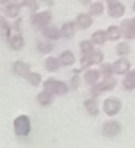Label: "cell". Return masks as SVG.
<instances>
[{"instance_id":"obj_1","label":"cell","mask_w":135,"mask_h":148,"mask_svg":"<svg viewBox=\"0 0 135 148\" xmlns=\"http://www.w3.org/2000/svg\"><path fill=\"white\" fill-rule=\"evenodd\" d=\"M13 128L17 135L28 136L31 132V120L25 115L19 116L13 122Z\"/></svg>"},{"instance_id":"obj_2","label":"cell","mask_w":135,"mask_h":148,"mask_svg":"<svg viewBox=\"0 0 135 148\" xmlns=\"http://www.w3.org/2000/svg\"><path fill=\"white\" fill-rule=\"evenodd\" d=\"M44 90H47L49 92L56 93V95H65L68 91L67 85L61 81L54 80V79H48L47 81L44 82Z\"/></svg>"},{"instance_id":"obj_3","label":"cell","mask_w":135,"mask_h":148,"mask_svg":"<svg viewBox=\"0 0 135 148\" xmlns=\"http://www.w3.org/2000/svg\"><path fill=\"white\" fill-rule=\"evenodd\" d=\"M51 21H52V14L48 10L38 12L36 14H34L33 17H32L33 25H35L38 27H43V29L48 27L51 23Z\"/></svg>"},{"instance_id":"obj_4","label":"cell","mask_w":135,"mask_h":148,"mask_svg":"<svg viewBox=\"0 0 135 148\" xmlns=\"http://www.w3.org/2000/svg\"><path fill=\"white\" fill-rule=\"evenodd\" d=\"M109 14L113 17H119L123 15L125 11V6L122 3H119L117 0H108Z\"/></svg>"},{"instance_id":"obj_5","label":"cell","mask_w":135,"mask_h":148,"mask_svg":"<svg viewBox=\"0 0 135 148\" xmlns=\"http://www.w3.org/2000/svg\"><path fill=\"white\" fill-rule=\"evenodd\" d=\"M30 69H31L30 64L25 63L23 61H17L13 64V71L19 76L25 77L30 73Z\"/></svg>"},{"instance_id":"obj_6","label":"cell","mask_w":135,"mask_h":148,"mask_svg":"<svg viewBox=\"0 0 135 148\" xmlns=\"http://www.w3.org/2000/svg\"><path fill=\"white\" fill-rule=\"evenodd\" d=\"M21 4H17V3H8L5 7V14L10 18H14V17L19 16V12H21Z\"/></svg>"},{"instance_id":"obj_7","label":"cell","mask_w":135,"mask_h":148,"mask_svg":"<svg viewBox=\"0 0 135 148\" xmlns=\"http://www.w3.org/2000/svg\"><path fill=\"white\" fill-rule=\"evenodd\" d=\"M9 45L15 51H19L25 46V39L21 35H14L9 39Z\"/></svg>"},{"instance_id":"obj_8","label":"cell","mask_w":135,"mask_h":148,"mask_svg":"<svg viewBox=\"0 0 135 148\" xmlns=\"http://www.w3.org/2000/svg\"><path fill=\"white\" fill-rule=\"evenodd\" d=\"M43 34L47 39L54 40V41H56V40H58L60 38V31L56 27H53V25H48V27H44Z\"/></svg>"},{"instance_id":"obj_9","label":"cell","mask_w":135,"mask_h":148,"mask_svg":"<svg viewBox=\"0 0 135 148\" xmlns=\"http://www.w3.org/2000/svg\"><path fill=\"white\" fill-rule=\"evenodd\" d=\"M92 19L90 15L86 14V13H81L77 16L76 18V25L80 27V29H87L92 25Z\"/></svg>"},{"instance_id":"obj_10","label":"cell","mask_w":135,"mask_h":148,"mask_svg":"<svg viewBox=\"0 0 135 148\" xmlns=\"http://www.w3.org/2000/svg\"><path fill=\"white\" fill-rule=\"evenodd\" d=\"M37 99H38V101H39L42 106H47L52 101L53 95H52V93L49 92V91L44 90V91H41V92L38 95Z\"/></svg>"},{"instance_id":"obj_11","label":"cell","mask_w":135,"mask_h":148,"mask_svg":"<svg viewBox=\"0 0 135 148\" xmlns=\"http://www.w3.org/2000/svg\"><path fill=\"white\" fill-rule=\"evenodd\" d=\"M62 35L67 39H71L75 34V27L72 23H66L62 27Z\"/></svg>"},{"instance_id":"obj_12","label":"cell","mask_w":135,"mask_h":148,"mask_svg":"<svg viewBox=\"0 0 135 148\" xmlns=\"http://www.w3.org/2000/svg\"><path fill=\"white\" fill-rule=\"evenodd\" d=\"M45 68L47 71L49 72H55L56 70L59 68V62H58V60L56 59V58L54 57H49L46 59L45 61Z\"/></svg>"},{"instance_id":"obj_13","label":"cell","mask_w":135,"mask_h":148,"mask_svg":"<svg viewBox=\"0 0 135 148\" xmlns=\"http://www.w3.org/2000/svg\"><path fill=\"white\" fill-rule=\"evenodd\" d=\"M74 55L72 54V52L70 51H65L61 54L60 56V61L63 65H71L74 62Z\"/></svg>"},{"instance_id":"obj_14","label":"cell","mask_w":135,"mask_h":148,"mask_svg":"<svg viewBox=\"0 0 135 148\" xmlns=\"http://www.w3.org/2000/svg\"><path fill=\"white\" fill-rule=\"evenodd\" d=\"M25 78L29 80V82L32 85H35V86H38L42 81L41 74L38 73V72H30L27 76H25Z\"/></svg>"},{"instance_id":"obj_15","label":"cell","mask_w":135,"mask_h":148,"mask_svg":"<svg viewBox=\"0 0 135 148\" xmlns=\"http://www.w3.org/2000/svg\"><path fill=\"white\" fill-rule=\"evenodd\" d=\"M10 25H8L6 21L3 17L0 16V34L4 37H9L10 36Z\"/></svg>"},{"instance_id":"obj_16","label":"cell","mask_w":135,"mask_h":148,"mask_svg":"<svg viewBox=\"0 0 135 148\" xmlns=\"http://www.w3.org/2000/svg\"><path fill=\"white\" fill-rule=\"evenodd\" d=\"M90 13L92 14H94V15H98V14H101L104 10V6L101 2H94L90 5Z\"/></svg>"},{"instance_id":"obj_17","label":"cell","mask_w":135,"mask_h":148,"mask_svg":"<svg viewBox=\"0 0 135 148\" xmlns=\"http://www.w3.org/2000/svg\"><path fill=\"white\" fill-rule=\"evenodd\" d=\"M92 41H94V43L103 44L105 42V40H106V34H105L104 32H102V31H98V32H96V33H94V35H92Z\"/></svg>"},{"instance_id":"obj_18","label":"cell","mask_w":135,"mask_h":148,"mask_svg":"<svg viewBox=\"0 0 135 148\" xmlns=\"http://www.w3.org/2000/svg\"><path fill=\"white\" fill-rule=\"evenodd\" d=\"M38 49L42 53L47 54L52 51V45L49 43H45V42H40L39 45H38Z\"/></svg>"},{"instance_id":"obj_19","label":"cell","mask_w":135,"mask_h":148,"mask_svg":"<svg viewBox=\"0 0 135 148\" xmlns=\"http://www.w3.org/2000/svg\"><path fill=\"white\" fill-rule=\"evenodd\" d=\"M98 74L96 71H88L85 74V81L87 83H92L98 79Z\"/></svg>"},{"instance_id":"obj_20","label":"cell","mask_w":135,"mask_h":148,"mask_svg":"<svg viewBox=\"0 0 135 148\" xmlns=\"http://www.w3.org/2000/svg\"><path fill=\"white\" fill-rule=\"evenodd\" d=\"M85 107H86V109L88 110V112H90V114H96V103H94V101H86L85 103Z\"/></svg>"},{"instance_id":"obj_21","label":"cell","mask_w":135,"mask_h":148,"mask_svg":"<svg viewBox=\"0 0 135 148\" xmlns=\"http://www.w3.org/2000/svg\"><path fill=\"white\" fill-rule=\"evenodd\" d=\"M108 37L110 38V39H112V40L118 38L119 37L118 29H117L116 27H111L110 29H108Z\"/></svg>"},{"instance_id":"obj_22","label":"cell","mask_w":135,"mask_h":148,"mask_svg":"<svg viewBox=\"0 0 135 148\" xmlns=\"http://www.w3.org/2000/svg\"><path fill=\"white\" fill-rule=\"evenodd\" d=\"M80 48H81V51L83 52V53H90V52H92V44L87 41L82 42V43L80 44Z\"/></svg>"},{"instance_id":"obj_23","label":"cell","mask_w":135,"mask_h":148,"mask_svg":"<svg viewBox=\"0 0 135 148\" xmlns=\"http://www.w3.org/2000/svg\"><path fill=\"white\" fill-rule=\"evenodd\" d=\"M42 1H43L46 5H48V6H53V4H54V0H42Z\"/></svg>"},{"instance_id":"obj_24","label":"cell","mask_w":135,"mask_h":148,"mask_svg":"<svg viewBox=\"0 0 135 148\" xmlns=\"http://www.w3.org/2000/svg\"><path fill=\"white\" fill-rule=\"evenodd\" d=\"M9 2H10V0H0V5L8 4Z\"/></svg>"},{"instance_id":"obj_25","label":"cell","mask_w":135,"mask_h":148,"mask_svg":"<svg viewBox=\"0 0 135 148\" xmlns=\"http://www.w3.org/2000/svg\"><path fill=\"white\" fill-rule=\"evenodd\" d=\"M79 1H80V3H81V4L86 5V4H88V3H90L92 0H79Z\"/></svg>"},{"instance_id":"obj_26","label":"cell","mask_w":135,"mask_h":148,"mask_svg":"<svg viewBox=\"0 0 135 148\" xmlns=\"http://www.w3.org/2000/svg\"><path fill=\"white\" fill-rule=\"evenodd\" d=\"M134 9H135V3H134Z\"/></svg>"}]
</instances>
